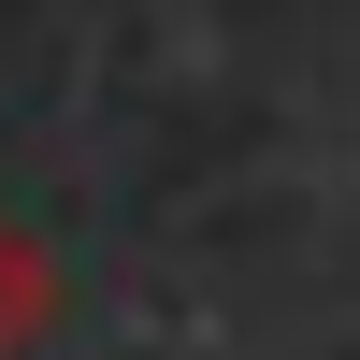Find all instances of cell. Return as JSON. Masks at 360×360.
Here are the masks:
<instances>
[{
    "instance_id": "6da1fadb",
    "label": "cell",
    "mask_w": 360,
    "mask_h": 360,
    "mask_svg": "<svg viewBox=\"0 0 360 360\" xmlns=\"http://www.w3.org/2000/svg\"><path fill=\"white\" fill-rule=\"evenodd\" d=\"M44 317H58V259L29 245L15 217H0V360H29V346H44Z\"/></svg>"
}]
</instances>
